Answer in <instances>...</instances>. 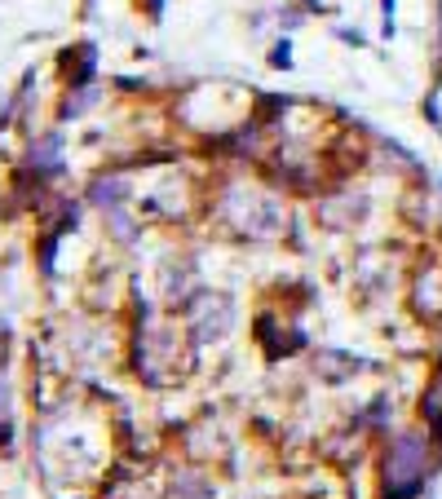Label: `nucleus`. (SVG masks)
Here are the masks:
<instances>
[{
	"label": "nucleus",
	"instance_id": "obj_1",
	"mask_svg": "<svg viewBox=\"0 0 442 499\" xmlns=\"http://www.w3.org/2000/svg\"><path fill=\"white\" fill-rule=\"evenodd\" d=\"M424 415H429L434 424H442V371H438L434 389H429V402H424Z\"/></svg>",
	"mask_w": 442,
	"mask_h": 499
}]
</instances>
